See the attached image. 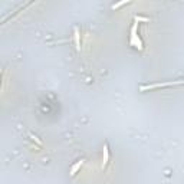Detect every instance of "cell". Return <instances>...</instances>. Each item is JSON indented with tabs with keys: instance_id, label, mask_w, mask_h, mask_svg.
<instances>
[{
	"instance_id": "obj_1",
	"label": "cell",
	"mask_w": 184,
	"mask_h": 184,
	"mask_svg": "<svg viewBox=\"0 0 184 184\" xmlns=\"http://www.w3.org/2000/svg\"><path fill=\"white\" fill-rule=\"evenodd\" d=\"M137 25H138V23H134V25H132V27H131L130 45L134 46V48H137V49H140V50H142V49H144V45H142L141 38H140V36H138V33H137Z\"/></svg>"
},
{
	"instance_id": "obj_2",
	"label": "cell",
	"mask_w": 184,
	"mask_h": 184,
	"mask_svg": "<svg viewBox=\"0 0 184 184\" xmlns=\"http://www.w3.org/2000/svg\"><path fill=\"white\" fill-rule=\"evenodd\" d=\"M184 84V81H171V82H163V84H153V85H142L140 86L141 91H148V89H157V88H167V86H174V85Z\"/></svg>"
},
{
	"instance_id": "obj_3",
	"label": "cell",
	"mask_w": 184,
	"mask_h": 184,
	"mask_svg": "<svg viewBox=\"0 0 184 184\" xmlns=\"http://www.w3.org/2000/svg\"><path fill=\"white\" fill-rule=\"evenodd\" d=\"M73 39H75V46H76V50L81 52V35H79V30L78 27L73 29Z\"/></svg>"
},
{
	"instance_id": "obj_4",
	"label": "cell",
	"mask_w": 184,
	"mask_h": 184,
	"mask_svg": "<svg viewBox=\"0 0 184 184\" xmlns=\"http://www.w3.org/2000/svg\"><path fill=\"white\" fill-rule=\"evenodd\" d=\"M108 161H109V148H108V144H105L104 145V163H102V170L107 168Z\"/></svg>"
},
{
	"instance_id": "obj_5",
	"label": "cell",
	"mask_w": 184,
	"mask_h": 184,
	"mask_svg": "<svg viewBox=\"0 0 184 184\" xmlns=\"http://www.w3.org/2000/svg\"><path fill=\"white\" fill-rule=\"evenodd\" d=\"M82 165H84V160H79V161H78V163H76L75 165L72 167V170H71V176H75L76 173H78V170H81V167H82Z\"/></svg>"
},
{
	"instance_id": "obj_6",
	"label": "cell",
	"mask_w": 184,
	"mask_h": 184,
	"mask_svg": "<svg viewBox=\"0 0 184 184\" xmlns=\"http://www.w3.org/2000/svg\"><path fill=\"white\" fill-rule=\"evenodd\" d=\"M134 20H135V23H138V22H142V23H148V22H150V19H148V17L135 16V17H134Z\"/></svg>"
},
{
	"instance_id": "obj_7",
	"label": "cell",
	"mask_w": 184,
	"mask_h": 184,
	"mask_svg": "<svg viewBox=\"0 0 184 184\" xmlns=\"http://www.w3.org/2000/svg\"><path fill=\"white\" fill-rule=\"evenodd\" d=\"M29 137L32 138V140H33V141L36 142V144H38V145H42V141H40V140H39V138L36 137V135H33V134H32V132H30V134H29Z\"/></svg>"
},
{
	"instance_id": "obj_8",
	"label": "cell",
	"mask_w": 184,
	"mask_h": 184,
	"mask_svg": "<svg viewBox=\"0 0 184 184\" xmlns=\"http://www.w3.org/2000/svg\"><path fill=\"white\" fill-rule=\"evenodd\" d=\"M128 2H119V3H115L112 4V9H118V7H121V6H124V4H127Z\"/></svg>"
}]
</instances>
